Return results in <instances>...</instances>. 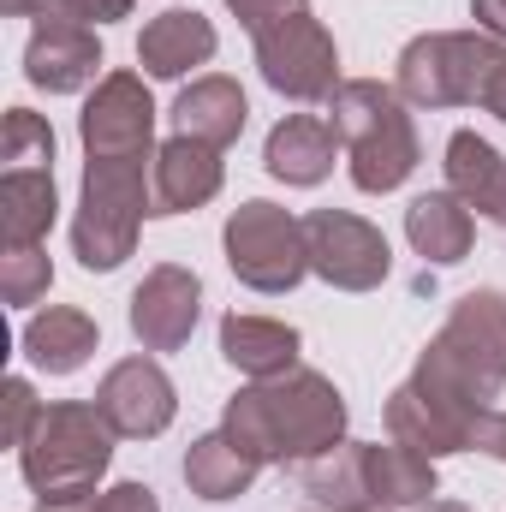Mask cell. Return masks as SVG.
<instances>
[{
	"mask_svg": "<svg viewBox=\"0 0 506 512\" xmlns=\"http://www.w3.org/2000/svg\"><path fill=\"white\" fill-rule=\"evenodd\" d=\"M256 66L292 102H322L340 90V48L322 30V18H310V6L256 30Z\"/></svg>",
	"mask_w": 506,
	"mask_h": 512,
	"instance_id": "obj_7",
	"label": "cell"
},
{
	"mask_svg": "<svg viewBox=\"0 0 506 512\" xmlns=\"http://www.w3.org/2000/svg\"><path fill=\"white\" fill-rule=\"evenodd\" d=\"M0 155H6V173L12 167H54V126L30 108H12L6 131H0Z\"/></svg>",
	"mask_w": 506,
	"mask_h": 512,
	"instance_id": "obj_25",
	"label": "cell"
},
{
	"mask_svg": "<svg viewBox=\"0 0 506 512\" xmlns=\"http://www.w3.org/2000/svg\"><path fill=\"white\" fill-rule=\"evenodd\" d=\"M256 465L251 453H239L227 435H203V441H191V453H185V483H191V495H203V501H233V495H245L256 483Z\"/></svg>",
	"mask_w": 506,
	"mask_h": 512,
	"instance_id": "obj_23",
	"label": "cell"
},
{
	"mask_svg": "<svg viewBox=\"0 0 506 512\" xmlns=\"http://www.w3.org/2000/svg\"><path fill=\"white\" fill-rule=\"evenodd\" d=\"M483 108H489V114H501V120H506V72L495 78V90H489V102H483Z\"/></svg>",
	"mask_w": 506,
	"mask_h": 512,
	"instance_id": "obj_35",
	"label": "cell"
},
{
	"mask_svg": "<svg viewBox=\"0 0 506 512\" xmlns=\"http://www.w3.org/2000/svg\"><path fill=\"white\" fill-rule=\"evenodd\" d=\"M453 316H459V322L506 364V298L501 292H465V298L453 304Z\"/></svg>",
	"mask_w": 506,
	"mask_h": 512,
	"instance_id": "obj_27",
	"label": "cell"
},
{
	"mask_svg": "<svg viewBox=\"0 0 506 512\" xmlns=\"http://www.w3.org/2000/svg\"><path fill=\"white\" fill-rule=\"evenodd\" d=\"M251 120V108H245V90L233 84V78H197V84H185L179 90V102H173V126L179 137H197V143H215V149H227V143H239V131Z\"/></svg>",
	"mask_w": 506,
	"mask_h": 512,
	"instance_id": "obj_16",
	"label": "cell"
},
{
	"mask_svg": "<svg viewBox=\"0 0 506 512\" xmlns=\"http://www.w3.org/2000/svg\"><path fill=\"white\" fill-rule=\"evenodd\" d=\"M197 310H203V286L191 268L179 262H161L143 274V286L131 292V334L149 346V352H179L197 328Z\"/></svg>",
	"mask_w": 506,
	"mask_h": 512,
	"instance_id": "obj_11",
	"label": "cell"
},
{
	"mask_svg": "<svg viewBox=\"0 0 506 512\" xmlns=\"http://www.w3.org/2000/svg\"><path fill=\"white\" fill-rule=\"evenodd\" d=\"M155 215H185V209H203L215 191H221V149L215 143H197V137H173L155 149Z\"/></svg>",
	"mask_w": 506,
	"mask_h": 512,
	"instance_id": "obj_13",
	"label": "cell"
},
{
	"mask_svg": "<svg viewBox=\"0 0 506 512\" xmlns=\"http://www.w3.org/2000/svg\"><path fill=\"white\" fill-rule=\"evenodd\" d=\"M227 262L251 292H292L310 274L304 221H292L274 203H245L227 221Z\"/></svg>",
	"mask_w": 506,
	"mask_h": 512,
	"instance_id": "obj_6",
	"label": "cell"
},
{
	"mask_svg": "<svg viewBox=\"0 0 506 512\" xmlns=\"http://www.w3.org/2000/svg\"><path fill=\"white\" fill-rule=\"evenodd\" d=\"M96 411L108 417L114 435L149 441V435H161V429L173 423L179 399H173V382H167V370H161L155 358H126V364H114V370L102 376Z\"/></svg>",
	"mask_w": 506,
	"mask_h": 512,
	"instance_id": "obj_10",
	"label": "cell"
},
{
	"mask_svg": "<svg viewBox=\"0 0 506 512\" xmlns=\"http://www.w3.org/2000/svg\"><path fill=\"white\" fill-rule=\"evenodd\" d=\"M221 435L251 453L256 465H274V459H322L340 447L346 435V399L340 387L316 370H286L274 382L245 387L233 405H227V423Z\"/></svg>",
	"mask_w": 506,
	"mask_h": 512,
	"instance_id": "obj_1",
	"label": "cell"
},
{
	"mask_svg": "<svg viewBox=\"0 0 506 512\" xmlns=\"http://www.w3.org/2000/svg\"><path fill=\"white\" fill-rule=\"evenodd\" d=\"M84 149L90 161H114V155H149V131H155V102L143 90L137 72H108L84 108Z\"/></svg>",
	"mask_w": 506,
	"mask_h": 512,
	"instance_id": "obj_9",
	"label": "cell"
},
{
	"mask_svg": "<svg viewBox=\"0 0 506 512\" xmlns=\"http://www.w3.org/2000/svg\"><path fill=\"white\" fill-rule=\"evenodd\" d=\"M304 245H310V268L340 292H370L387 280V239L346 209L304 215Z\"/></svg>",
	"mask_w": 506,
	"mask_h": 512,
	"instance_id": "obj_8",
	"label": "cell"
},
{
	"mask_svg": "<svg viewBox=\"0 0 506 512\" xmlns=\"http://www.w3.org/2000/svg\"><path fill=\"white\" fill-rule=\"evenodd\" d=\"M423 512H471V507H459V501H429Z\"/></svg>",
	"mask_w": 506,
	"mask_h": 512,
	"instance_id": "obj_36",
	"label": "cell"
},
{
	"mask_svg": "<svg viewBox=\"0 0 506 512\" xmlns=\"http://www.w3.org/2000/svg\"><path fill=\"white\" fill-rule=\"evenodd\" d=\"M114 459V429L96 405H42V417L30 423L24 447H18V465H24V483L36 489L42 507H84L96 501V483Z\"/></svg>",
	"mask_w": 506,
	"mask_h": 512,
	"instance_id": "obj_2",
	"label": "cell"
},
{
	"mask_svg": "<svg viewBox=\"0 0 506 512\" xmlns=\"http://www.w3.org/2000/svg\"><path fill=\"white\" fill-rule=\"evenodd\" d=\"M42 417V405H36V393L24 376H12L6 382V447H24V435H30V423Z\"/></svg>",
	"mask_w": 506,
	"mask_h": 512,
	"instance_id": "obj_28",
	"label": "cell"
},
{
	"mask_svg": "<svg viewBox=\"0 0 506 512\" xmlns=\"http://www.w3.org/2000/svg\"><path fill=\"white\" fill-rule=\"evenodd\" d=\"M48 12L54 18H66V24H114V18H126L131 0H48Z\"/></svg>",
	"mask_w": 506,
	"mask_h": 512,
	"instance_id": "obj_29",
	"label": "cell"
},
{
	"mask_svg": "<svg viewBox=\"0 0 506 512\" xmlns=\"http://www.w3.org/2000/svg\"><path fill=\"white\" fill-rule=\"evenodd\" d=\"M304 489L334 512L370 507V495H364V447H334V453L310 459L304 465Z\"/></svg>",
	"mask_w": 506,
	"mask_h": 512,
	"instance_id": "obj_24",
	"label": "cell"
},
{
	"mask_svg": "<svg viewBox=\"0 0 506 512\" xmlns=\"http://www.w3.org/2000/svg\"><path fill=\"white\" fill-rule=\"evenodd\" d=\"M501 72H506L501 36L435 30V36L405 42V54H399V96L417 102V108H471V102H489Z\"/></svg>",
	"mask_w": 506,
	"mask_h": 512,
	"instance_id": "obj_5",
	"label": "cell"
},
{
	"mask_svg": "<svg viewBox=\"0 0 506 512\" xmlns=\"http://www.w3.org/2000/svg\"><path fill=\"white\" fill-rule=\"evenodd\" d=\"M364 495L370 507H423L435 495V459L411 447H364Z\"/></svg>",
	"mask_w": 506,
	"mask_h": 512,
	"instance_id": "obj_22",
	"label": "cell"
},
{
	"mask_svg": "<svg viewBox=\"0 0 506 512\" xmlns=\"http://www.w3.org/2000/svg\"><path fill=\"white\" fill-rule=\"evenodd\" d=\"M54 167H12L0 179V245L6 251H30L48 239L54 227Z\"/></svg>",
	"mask_w": 506,
	"mask_h": 512,
	"instance_id": "obj_17",
	"label": "cell"
},
{
	"mask_svg": "<svg viewBox=\"0 0 506 512\" xmlns=\"http://www.w3.org/2000/svg\"><path fill=\"white\" fill-rule=\"evenodd\" d=\"M96 340H102L96 322H90L84 310H66V304H54V310H42V316L24 322V352H30V364L48 370V376L84 370L90 352H96Z\"/></svg>",
	"mask_w": 506,
	"mask_h": 512,
	"instance_id": "obj_21",
	"label": "cell"
},
{
	"mask_svg": "<svg viewBox=\"0 0 506 512\" xmlns=\"http://www.w3.org/2000/svg\"><path fill=\"white\" fill-rule=\"evenodd\" d=\"M447 185L489 221L506 227V161L495 143H483L477 131H453L447 137Z\"/></svg>",
	"mask_w": 506,
	"mask_h": 512,
	"instance_id": "obj_20",
	"label": "cell"
},
{
	"mask_svg": "<svg viewBox=\"0 0 506 512\" xmlns=\"http://www.w3.org/2000/svg\"><path fill=\"white\" fill-rule=\"evenodd\" d=\"M471 18H477L489 36H501L506 42V0H471Z\"/></svg>",
	"mask_w": 506,
	"mask_h": 512,
	"instance_id": "obj_32",
	"label": "cell"
},
{
	"mask_svg": "<svg viewBox=\"0 0 506 512\" xmlns=\"http://www.w3.org/2000/svg\"><path fill=\"white\" fill-rule=\"evenodd\" d=\"M352 512H387V507H352Z\"/></svg>",
	"mask_w": 506,
	"mask_h": 512,
	"instance_id": "obj_37",
	"label": "cell"
},
{
	"mask_svg": "<svg viewBox=\"0 0 506 512\" xmlns=\"http://www.w3.org/2000/svg\"><path fill=\"white\" fill-rule=\"evenodd\" d=\"M96 66H102L96 30L66 24V18H42L30 48H24V78L36 90H48V96H72V90L96 84Z\"/></svg>",
	"mask_w": 506,
	"mask_h": 512,
	"instance_id": "obj_12",
	"label": "cell"
},
{
	"mask_svg": "<svg viewBox=\"0 0 506 512\" xmlns=\"http://www.w3.org/2000/svg\"><path fill=\"white\" fill-rule=\"evenodd\" d=\"M233 12H239V24L245 30H262V24H274V18H286V12H304V0H227Z\"/></svg>",
	"mask_w": 506,
	"mask_h": 512,
	"instance_id": "obj_31",
	"label": "cell"
},
{
	"mask_svg": "<svg viewBox=\"0 0 506 512\" xmlns=\"http://www.w3.org/2000/svg\"><path fill=\"white\" fill-rule=\"evenodd\" d=\"M328 114H334V131L352 155V185L358 191H399L417 167V131H411V114L399 102V90H387L376 78H346L334 96H328Z\"/></svg>",
	"mask_w": 506,
	"mask_h": 512,
	"instance_id": "obj_3",
	"label": "cell"
},
{
	"mask_svg": "<svg viewBox=\"0 0 506 512\" xmlns=\"http://www.w3.org/2000/svg\"><path fill=\"white\" fill-rule=\"evenodd\" d=\"M48 280H54V262H48L42 245L0 256V292H6V304H36L48 292Z\"/></svg>",
	"mask_w": 506,
	"mask_h": 512,
	"instance_id": "obj_26",
	"label": "cell"
},
{
	"mask_svg": "<svg viewBox=\"0 0 506 512\" xmlns=\"http://www.w3.org/2000/svg\"><path fill=\"white\" fill-rule=\"evenodd\" d=\"M12 18H30V12H48V0H0Z\"/></svg>",
	"mask_w": 506,
	"mask_h": 512,
	"instance_id": "obj_34",
	"label": "cell"
},
{
	"mask_svg": "<svg viewBox=\"0 0 506 512\" xmlns=\"http://www.w3.org/2000/svg\"><path fill=\"white\" fill-rule=\"evenodd\" d=\"M334 155H340V131L334 120H316V114H292L268 131V173L286 179V185H322L334 173Z\"/></svg>",
	"mask_w": 506,
	"mask_h": 512,
	"instance_id": "obj_14",
	"label": "cell"
},
{
	"mask_svg": "<svg viewBox=\"0 0 506 512\" xmlns=\"http://www.w3.org/2000/svg\"><path fill=\"white\" fill-rule=\"evenodd\" d=\"M155 155H114V161H90L84 167V197H78V221H72V251L96 274L120 268L137 245V221L155 215Z\"/></svg>",
	"mask_w": 506,
	"mask_h": 512,
	"instance_id": "obj_4",
	"label": "cell"
},
{
	"mask_svg": "<svg viewBox=\"0 0 506 512\" xmlns=\"http://www.w3.org/2000/svg\"><path fill=\"white\" fill-rule=\"evenodd\" d=\"M137 60L149 78H185L191 66L215 60V24L203 12H161L137 36Z\"/></svg>",
	"mask_w": 506,
	"mask_h": 512,
	"instance_id": "obj_15",
	"label": "cell"
},
{
	"mask_svg": "<svg viewBox=\"0 0 506 512\" xmlns=\"http://www.w3.org/2000/svg\"><path fill=\"white\" fill-rule=\"evenodd\" d=\"M221 358L256 382H274L298 364V328L268 322V316H227L221 322Z\"/></svg>",
	"mask_w": 506,
	"mask_h": 512,
	"instance_id": "obj_19",
	"label": "cell"
},
{
	"mask_svg": "<svg viewBox=\"0 0 506 512\" xmlns=\"http://www.w3.org/2000/svg\"><path fill=\"white\" fill-rule=\"evenodd\" d=\"M405 239L411 251L429 256V262H465L471 256V239H477V221H471V203L459 191H429L405 209Z\"/></svg>",
	"mask_w": 506,
	"mask_h": 512,
	"instance_id": "obj_18",
	"label": "cell"
},
{
	"mask_svg": "<svg viewBox=\"0 0 506 512\" xmlns=\"http://www.w3.org/2000/svg\"><path fill=\"white\" fill-rule=\"evenodd\" d=\"M477 447H483V453H495V459L506 465V411H489V423H483Z\"/></svg>",
	"mask_w": 506,
	"mask_h": 512,
	"instance_id": "obj_33",
	"label": "cell"
},
{
	"mask_svg": "<svg viewBox=\"0 0 506 512\" xmlns=\"http://www.w3.org/2000/svg\"><path fill=\"white\" fill-rule=\"evenodd\" d=\"M78 512H161V507H155V495H149L143 483H120V489H108V495L84 501Z\"/></svg>",
	"mask_w": 506,
	"mask_h": 512,
	"instance_id": "obj_30",
	"label": "cell"
}]
</instances>
